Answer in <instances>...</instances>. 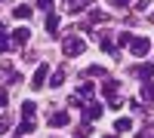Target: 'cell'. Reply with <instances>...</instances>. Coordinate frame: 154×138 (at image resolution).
I'll list each match as a JSON object with an SVG mask.
<instances>
[{
  "instance_id": "cell-24",
  "label": "cell",
  "mask_w": 154,
  "mask_h": 138,
  "mask_svg": "<svg viewBox=\"0 0 154 138\" xmlns=\"http://www.w3.org/2000/svg\"><path fill=\"white\" fill-rule=\"evenodd\" d=\"M117 40H120L123 46H130V40H133V34H130V31H120V37H117Z\"/></svg>"
},
{
  "instance_id": "cell-7",
  "label": "cell",
  "mask_w": 154,
  "mask_h": 138,
  "mask_svg": "<svg viewBox=\"0 0 154 138\" xmlns=\"http://www.w3.org/2000/svg\"><path fill=\"white\" fill-rule=\"evenodd\" d=\"M28 37H31V31H28V28H16V31H12V37H9V43L19 49V46L28 43Z\"/></svg>"
},
{
  "instance_id": "cell-12",
  "label": "cell",
  "mask_w": 154,
  "mask_h": 138,
  "mask_svg": "<svg viewBox=\"0 0 154 138\" xmlns=\"http://www.w3.org/2000/svg\"><path fill=\"white\" fill-rule=\"evenodd\" d=\"M0 77H3V83H19V80H22L19 74L9 68V65H0Z\"/></svg>"
},
{
  "instance_id": "cell-17",
  "label": "cell",
  "mask_w": 154,
  "mask_h": 138,
  "mask_svg": "<svg viewBox=\"0 0 154 138\" xmlns=\"http://www.w3.org/2000/svg\"><path fill=\"white\" fill-rule=\"evenodd\" d=\"M86 77H108V71L99 68V65H93V68H86Z\"/></svg>"
},
{
  "instance_id": "cell-6",
  "label": "cell",
  "mask_w": 154,
  "mask_h": 138,
  "mask_svg": "<svg viewBox=\"0 0 154 138\" xmlns=\"http://www.w3.org/2000/svg\"><path fill=\"white\" fill-rule=\"evenodd\" d=\"M46 74H49V68H46V65H37L34 77H31V89H43V83H46Z\"/></svg>"
},
{
  "instance_id": "cell-29",
  "label": "cell",
  "mask_w": 154,
  "mask_h": 138,
  "mask_svg": "<svg viewBox=\"0 0 154 138\" xmlns=\"http://www.w3.org/2000/svg\"><path fill=\"white\" fill-rule=\"evenodd\" d=\"M114 6H126V3H133V0H111Z\"/></svg>"
},
{
  "instance_id": "cell-9",
  "label": "cell",
  "mask_w": 154,
  "mask_h": 138,
  "mask_svg": "<svg viewBox=\"0 0 154 138\" xmlns=\"http://www.w3.org/2000/svg\"><path fill=\"white\" fill-rule=\"evenodd\" d=\"M46 120H49V126H68L71 123V117L65 114V110H56V114H49Z\"/></svg>"
},
{
  "instance_id": "cell-1",
  "label": "cell",
  "mask_w": 154,
  "mask_h": 138,
  "mask_svg": "<svg viewBox=\"0 0 154 138\" xmlns=\"http://www.w3.org/2000/svg\"><path fill=\"white\" fill-rule=\"evenodd\" d=\"M102 92H105V98H108V107H114V110H117V107H123V101H120V83L117 80H111V77H105V86H102Z\"/></svg>"
},
{
  "instance_id": "cell-14",
  "label": "cell",
  "mask_w": 154,
  "mask_h": 138,
  "mask_svg": "<svg viewBox=\"0 0 154 138\" xmlns=\"http://www.w3.org/2000/svg\"><path fill=\"white\" fill-rule=\"evenodd\" d=\"M37 126H34V117H22V126H19V135H31Z\"/></svg>"
},
{
  "instance_id": "cell-25",
  "label": "cell",
  "mask_w": 154,
  "mask_h": 138,
  "mask_svg": "<svg viewBox=\"0 0 154 138\" xmlns=\"http://www.w3.org/2000/svg\"><path fill=\"white\" fill-rule=\"evenodd\" d=\"M6 129H9V117H6V114H0V135H3Z\"/></svg>"
},
{
  "instance_id": "cell-34",
  "label": "cell",
  "mask_w": 154,
  "mask_h": 138,
  "mask_svg": "<svg viewBox=\"0 0 154 138\" xmlns=\"http://www.w3.org/2000/svg\"><path fill=\"white\" fill-rule=\"evenodd\" d=\"M0 3H6V0H0Z\"/></svg>"
},
{
  "instance_id": "cell-18",
  "label": "cell",
  "mask_w": 154,
  "mask_h": 138,
  "mask_svg": "<svg viewBox=\"0 0 154 138\" xmlns=\"http://www.w3.org/2000/svg\"><path fill=\"white\" fill-rule=\"evenodd\" d=\"M34 110H37L34 101H22V117H34Z\"/></svg>"
},
{
  "instance_id": "cell-31",
  "label": "cell",
  "mask_w": 154,
  "mask_h": 138,
  "mask_svg": "<svg viewBox=\"0 0 154 138\" xmlns=\"http://www.w3.org/2000/svg\"><path fill=\"white\" fill-rule=\"evenodd\" d=\"M0 31H6V28H3V25H0Z\"/></svg>"
},
{
  "instance_id": "cell-23",
  "label": "cell",
  "mask_w": 154,
  "mask_h": 138,
  "mask_svg": "<svg viewBox=\"0 0 154 138\" xmlns=\"http://www.w3.org/2000/svg\"><path fill=\"white\" fill-rule=\"evenodd\" d=\"M108 16H105V12H99V9H93V12H89V22H105Z\"/></svg>"
},
{
  "instance_id": "cell-21",
  "label": "cell",
  "mask_w": 154,
  "mask_h": 138,
  "mask_svg": "<svg viewBox=\"0 0 154 138\" xmlns=\"http://www.w3.org/2000/svg\"><path fill=\"white\" fill-rule=\"evenodd\" d=\"M62 83H65V71H56L53 80H49V86H62Z\"/></svg>"
},
{
  "instance_id": "cell-22",
  "label": "cell",
  "mask_w": 154,
  "mask_h": 138,
  "mask_svg": "<svg viewBox=\"0 0 154 138\" xmlns=\"http://www.w3.org/2000/svg\"><path fill=\"white\" fill-rule=\"evenodd\" d=\"M89 126H93V123H83V126L74 132V138H89Z\"/></svg>"
},
{
  "instance_id": "cell-15",
  "label": "cell",
  "mask_w": 154,
  "mask_h": 138,
  "mask_svg": "<svg viewBox=\"0 0 154 138\" xmlns=\"http://www.w3.org/2000/svg\"><path fill=\"white\" fill-rule=\"evenodd\" d=\"M130 129H133V120L130 117H120L117 123H114V132H130Z\"/></svg>"
},
{
  "instance_id": "cell-32",
  "label": "cell",
  "mask_w": 154,
  "mask_h": 138,
  "mask_svg": "<svg viewBox=\"0 0 154 138\" xmlns=\"http://www.w3.org/2000/svg\"><path fill=\"white\" fill-rule=\"evenodd\" d=\"M151 22H154V12H151Z\"/></svg>"
},
{
  "instance_id": "cell-19",
  "label": "cell",
  "mask_w": 154,
  "mask_h": 138,
  "mask_svg": "<svg viewBox=\"0 0 154 138\" xmlns=\"http://www.w3.org/2000/svg\"><path fill=\"white\" fill-rule=\"evenodd\" d=\"M142 98H145V101H154V83H145L142 86Z\"/></svg>"
},
{
  "instance_id": "cell-2",
  "label": "cell",
  "mask_w": 154,
  "mask_h": 138,
  "mask_svg": "<svg viewBox=\"0 0 154 138\" xmlns=\"http://www.w3.org/2000/svg\"><path fill=\"white\" fill-rule=\"evenodd\" d=\"M93 92H96V86H93V83H83L77 92H71L68 104H74V107H83L86 101H93Z\"/></svg>"
},
{
  "instance_id": "cell-26",
  "label": "cell",
  "mask_w": 154,
  "mask_h": 138,
  "mask_svg": "<svg viewBox=\"0 0 154 138\" xmlns=\"http://www.w3.org/2000/svg\"><path fill=\"white\" fill-rule=\"evenodd\" d=\"M34 6H40V9H53V0H34Z\"/></svg>"
},
{
  "instance_id": "cell-28",
  "label": "cell",
  "mask_w": 154,
  "mask_h": 138,
  "mask_svg": "<svg viewBox=\"0 0 154 138\" xmlns=\"http://www.w3.org/2000/svg\"><path fill=\"white\" fill-rule=\"evenodd\" d=\"M6 101H9V95H6V89H0V107H3Z\"/></svg>"
},
{
  "instance_id": "cell-30",
  "label": "cell",
  "mask_w": 154,
  "mask_h": 138,
  "mask_svg": "<svg viewBox=\"0 0 154 138\" xmlns=\"http://www.w3.org/2000/svg\"><path fill=\"white\" fill-rule=\"evenodd\" d=\"M136 138H151V132H145V129H142V132H136Z\"/></svg>"
},
{
  "instance_id": "cell-8",
  "label": "cell",
  "mask_w": 154,
  "mask_h": 138,
  "mask_svg": "<svg viewBox=\"0 0 154 138\" xmlns=\"http://www.w3.org/2000/svg\"><path fill=\"white\" fill-rule=\"evenodd\" d=\"M99 43H102V49H105L108 55H114V58H120V52H117V46H114V40L108 34H99Z\"/></svg>"
},
{
  "instance_id": "cell-10",
  "label": "cell",
  "mask_w": 154,
  "mask_h": 138,
  "mask_svg": "<svg viewBox=\"0 0 154 138\" xmlns=\"http://www.w3.org/2000/svg\"><path fill=\"white\" fill-rule=\"evenodd\" d=\"M133 74H136V77H142V80H151V77H154V61H148V65H139V68H133Z\"/></svg>"
},
{
  "instance_id": "cell-20",
  "label": "cell",
  "mask_w": 154,
  "mask_h": 138,
  "mask_svg": "<svg viewBox=\"0 0 154 138\" xmlns=\"http://www.w3.org/2000/svg\"><path fill=\"white\" fill-rule=\"evenodd\" d=\"M6 49H12V43H9V37H6V31H0V55H3Z\"/></svg>"
},
{
  "instance_id": "cell-33",
  "label": "cell",
  "mask_w": 154,
  "mask_h": 138,
  "mask_svg": "<svg viewBox=\"0 0 154 138\" xmlns=\"http://www.w3.org/2000/svg\"><path fill=\"white\" fill-rule=\"evenodd\" d=\"M105 138H114V135H105Z\"/></svg>"
},
{
  "instance_id": "cell-5",
  "label": "cell",
  "mask_w": 154,
  "mask_h": 138,
  "mask_svg": "<svg viewBox=\"0 0 154 138\" xmlns=\"http://www.w3.org/2000/svg\"><path fill=\"white\" fill-rule=\"evenodd\" d=\"M148 49H151V40H145V37H133L130 40V52L133 55H148Z\"/></svg>"
},
{
  "instance_id": "cell-13",
  "label": "cell",
  "mask_w": 154,
  "mask_h": 138,
  "mask_svg": "<svg viewBox=\"0 0 154 138\" xmlns=\"http://www.w3.org/2000/svg\"><path fill=\"white\" fill-rule=\"evenodd\" d=\"M86 6H89V0H68V6H65V9L71 12V16H77V12H83Z\"/></svg>"
},
{
  "instance_id": "cell-4",
  "label": "cell",
  "mask_w": 154,
  "mask_h": 138,
  "mask_svg": "<svg viewBox=\"0 0 154 138\" xmlns=\"http://www.w3.org/2000/svg\"><path fill=\"white\" fill-rule=\"evenodd\" d=\"M102 117V104L99 101H86L83 104V123H96Z\"/></svg>"
},
{
  "instance_id": "cell-16",
  "label": "cell",
  "mask_w": 154,
  "mask_h": 138,
  "mask_svg": "<svg viewBox=\"0 0 154 138\" xmlns=\"http://www.w3.org/2000/svg\"><path fill=\"white\" fill-rule=\"evenodd\" d=\"M31 12H34L31 6H16V12H12V16H16V19H22V22H28V19H31Z\"/></svg>"
},
{
  "instance_id": "cell-11",
  "label": "cell",
  "mask_w": 154,
  "mask_h": 138,
  "mask_svg": "<svg viewBox=\"0 0 154 138\" xmlns=\"http://www.w3.org/2000/svg\"><path fill=\"white\" fill-rule=\"evenodd\" d=\"M46 34L49 37H59V16H56V12L46 16Z\"/></svg>"
},
{
  "instance_id": "cell-27",
  "label": "cell",
  "mask_w": 154,
  "mask_h": 138,
  "mask_svg": "<svg viewBox=\"0 0 154 138\" xmlns=\"http://www.w3.org/2000/svg\"><path fill=\"white\" fill-rule=\"evenodd\" d=\"M148 6H154V3H151V0H139V3H136V9H139V12H145Z\"/></svg>"
},
{
  "instance_id": "cell-3",
  "label": "cell",
  "mask_w": 154,
  "mask_h": 138,
  "mask_svg": "<svg viewBox=\"0 0 154 138\" xmlns=\"http://www.w3.org/2000/svg\"><path fill=\"white\" fill-rule=\"evenodd\" d=\"M83 49H86L83 37H65V40H62V52H65V55H80Z\"/></svg>"
}]
</instances>
